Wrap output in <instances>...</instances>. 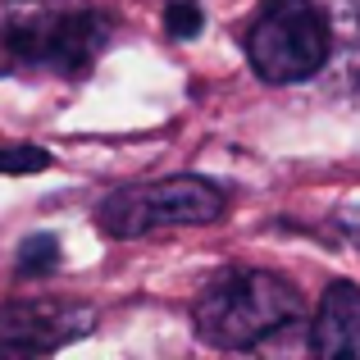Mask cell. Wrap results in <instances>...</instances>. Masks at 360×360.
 Returning a JSON list of instances; mask_svg holds the SVG:
<instances>
[{"mask_svg":"<svg viewBox=\"0 0 360 360\" xmlns=\"http://www.w3.org/2000/svg\"><path fill=\"white\" fill-rule=\"evenodd\" d=\"M51 169V150L32 146V141H5L0 146V174H41Z\"/></svg>","mask_w":360,"mask_h":360,"instance_id":"ba28073f","label":"cell"},{"mask_svg":"<svg viewBox=\"0 0 360 360\" xmlns=\"http://www.w3.org/2000/svg\"><path fill=\"white\" fill-rule=\"evenodd\" d=\"M306 342L324 360L360 356V288L356 283H328L324 288Z\"/></svg>","mask_w":360,"mask_h":360,"instance_id":"8992f818","label":"cell"},{"mask_svg":"<svg viewBox=\"0 0 360 360\" xmlns=\"http://www.w3.org/2000/svg\"><path fill=\"white\" fill-rule=\"evenodd\" d=\"M224 214V192L196 174L155 178L110 192L96 205V229L105 238H146L160 229H187V224H214Z\"/></svg>","mask_w":360,"mask_h":360,"instance_id":"277c9868","label":"cell"},{"mask_svg":"<svg viewBox=\"0 0 360 360\" xmlns=\"http://www.w3.org/2000/svg\"><path fill=\"white\" fill-rule=\"evenodd\" d=\"M201 23H205V14H201L196 0H169L165 5V27H169V37H178V41H192V37L201 32Z\"/></svg>","mask_w":360,"mask_h":360,"instance_id":"9c48e42d","label":"cell"},{"mask_svg":"<svg viewBox=\"0 0 360 360\" xmlns=\"http://www.w3.org/2000/svg\"><path fill=\"white\" fill-rule=\"evenodd\" d=\"M14 269L23 278H46V274L60 269V238L55 233H32V238L18 242V255H14Z\"/></svg>","mask_w":360,"mask_h":360,"instance_id":"52a82bcc","label":"cell"},{"mask_svg":"<svg viewBox=\"0 0 360 360\" xmlns=\"http://www.w3.org/2000/svg\"><path fill=\"white\" fill-rule=\"evenodd\" d=\"M110 46V18L87 0H0V73L82 78Z\"/></svg>","mask_w":360,"mask_h":360,"instance_id":"6da1fadb","label":"cell"},{"mask_svg":"<svg viewBox=\"0 0 360 360\" xmlns=\"http://www.w3.org/2000/svg\"><path fill=\"white\" fill-rule=\"evenodd\" d=\"M96 310L78 301H9L0 306V356H46L91 333Z\"/></svg>","mask_w":360,"mask_h":360,"instance_id":"5b68a950","label":"cell"},{"mask_svg":"<svg viewBox=\"0 0 360 360\" xmlns=\"http://www.w3.org/2000/svg\"><path fill=\"white\" fill-rule=\"evenodd\" d=\"M306 301L288 278L264 269H229L201 288L192 306L196 338L219 352H251L301 324Z\"/></svg>","mask_w":360,"mask_h":360,"instance_id":"7a4b0ae2","label":"cell"},{"mask_svg":"<svg viewBox=\"0 0 360 360\" xmlns=\"http://www.w3.org/2000/svg\"><path fill=\"white\" fill-rule=\"evenodd\" d=\"M246 60L274 87L315 78L333 55V18L319 0H264L246 23Z\"/></svg>","mask_w":360,"mask_h":360,"instance_id":"3957f363","label":"cell"}]
</instances>
